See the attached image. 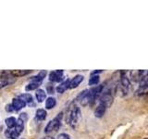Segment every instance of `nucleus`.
<instances>
[{
	"label": "nucleus",
	"instance_id": "5701e85b",
	"mask_svg": "<svg viewBox=\"0 0 148 139\" xmlns=\"http://www.w3.org/2000/svg\"><path fill=\"white\" fill-rule=\"evenodd\" d=\"M101 72H102L101 70H99V71H95V72H92L91 73V75H98V74L101 73Z\"/></svg>",
	"mask_w": 148,
	"mask_h": 139
},
{
	"label": "nucleus",
	"instance_id": "4be33fe9",
	"mask_svg": "<svg viewBox=\"0 0 148 139\" xmlns=\"http://www.w3.org/2000/svg\"><path fill=\"white\" fill-rule=\"evenodd\" d=\"M6 111H8V112H12V111H14L11 104H8V105L6 106Z\"/></svg>",
	"mask_w": 148,
	"mask_h": 139
},
{
	"label": "nucleus",
	"instance_id": "0eeeda50",
	"mask_svg": "<svg viewBox=\"0 0 148 139\" xmlns=\"http://www.w3.org/2000/svg\"><path fill=\"white\" fill-rule=\"evenodd\" d=\"M49 80L51 82H61L63 80V71H55L49 73Z\"/></svg>",
	"mask_w": 148,
	"mask_h": 139
},
{
	"label": "nucleus",
	"instance_id": "dca6fc26",
	"mask_svg": "<svg viewBox=\"0 0 148 139\" xmlns=\"http://www.w3.org/2000/svg\"><path fill=\"white\" fill-rule=\"evenodd\" d=\"M56 105H57V100L55 97L50 96L48 98L45 99V109H54Z\"/></svg>",
	"mask_w": 148,
	"mask_h": 139
},
{
	"label": "nucleus",
	"instance_id": "9b49d317",
	"mask_svg": "<svg viewBox=\"0 0 148 139\" xmlns=\"http://www.w3.org/2000/svg\"><path fill=\"white\" fill-rule=\"evenodd\" d=\"M18 98L21 99L26 105H29V106H34V97L31 94H22V95H20L18 96Z\"/></svg>",
	"mask_w": 148,
	"mask_h": 139
},
{
	"label": "nucleus",
	"instance_id": "a211bd4d",
	"mask_svg": "<svg viewBox=\"0 0 148 139\" xmlns=\"http://www.w3.org/2000/svg\"><path fill=\"white\" fill-rule=\"evenodd\" d=\"M6 136L10 139H18V137L20 136V134H18L14 129H9L6 132Z\"/></svg>",
	"mask_w": 148,
	"mask_h": 139
},
{
	"label": "nucleus",
	"instance_id": "ddd939ff",
	"mask_svg": "<svg viewBox=\"0 0 148 139\" xmlns=\"http://www.w3.org/2000/svg\"><path fill=\"white\" fill-rule=\"evenodd\" d=\"M24 122L25 120L23 119H21V117L17 120L16 126L14 127V130H15L18 134H21L23 132V130H24Z\"/></svg>",
	"mask_w": 148,
	"mask_h": 139
},
{
	"label": "nucleus",
	"instance_id": "f03ea898",
	"mask_svg": "<svg viewBox=\"0 0 148 139\" xmlns=\"http://www.w3.org/2000/svg\"><path fill=\"white\" fill-rule=\"evenodd\" d=\"M97 97L95 96V95L94 94V92L92 91V89L90 90H84L82 91L80 95H79L77 101L80 103L82 106L85 107L89 104H92Z\"/></svg>",
	"mask_w": 148,
	"mask_h": 139
},
{
	"label": "nucleus",
	"instance_id": "393cba45",
	"mask_svg": "<svg viewBox=\"0 0 148 139\" xmlns=\"http://www.w3.org/2000/svg\"><path fill=\"white\" fill-rule=\"evenodd\" d=\"M21 139H24V138H21Z\"/></svg>",
	"mask_w": 148,
	"mask_h": 139
},
{
	"label": "nucleus",
	"instance_id": "f257e3e1",
	"mask_svg": "<svg viewBox=\"0 0 148 139\" xmlns=\"http://www.w3.org/2000/svg\"><path fill=\"white\" fill-rule=\"evenodd\" d=\"M81 118H82L81 109L76 105L75 102H72V103L69 106L68 110H67L66 122L71 125L73 129H75L78 126Z\"/></svg>",
	"mask_w": 148,
	"mask_h": 139
},
{
	"label": "nucleus",
	"instance_id": "7ed1b4c3",
	"mask_svg": "<svg viewBox=\"0 0 148 139\" xmlns=\"http://www.w3.org/2000/svg\"><path fill=\"white\" fill-rule=\"evenodd\" d=\"M62 119H63V112H60L57 115V117H55L53 120H51L47 123V125H46L45 128V133H50L54 131L58 130L60 127H61Z\"/></svg>",
	"mask_w": 148,
	"mask_h": 139
},
{
	"label": "nucleus",
	"instance_id": "412c9836",
	"mask_svg": "<svg viewBox=\"0 0 148 139\" xmlns=\"http://www.w3.org/2000/svg\"><path fill=\"white\" fill-rule=\"evenodd\" d=\"M57 139H71V137L69 136L68 133H59Z\"/></svg>",
	"mask_w": 148,
	"mask_h": 139
},
{
	"label": "nucleus",
	"instance_id": "aec40b11",
	"mask_svg": "<svg viewBox=\"0 0 148 139\" xmlns=\"http://www.w3.org/2000/svg\"><path fill=\"white\" fill-rule=\"evenodd\" d=\"M40 86L39 83H34V82H31L29 83L25 87V90L26 91H32V90H37V88Z\"/></svg>",
	"mask_w": 148,
	"mask_h": 139
},
{
	"label": "nucleus",
	"instance_id": "2eb2a0df",
	"mask_svg": "<svg viewBox=\"0 0 148 139\" xmlns=\"http://www.w3.org/2000/svg\"><path fill=\"white\" fill-rule=\"evenodd\" d=\"M46 115H47V112H46V110L44 109H39L36 110L35 112V118L40 120V122H43L46 119Z\"/></svg>",
	"mask_w": 148,
	"mask_h": 139
},
{
	"label": "nucleus",
	"instance_id": "1a4fd4ad",
	"mask_svg": "<svg viewBox=\"0 0 148 139\" xmlns=\"http://www.w3.org/2000/svg\"><path fill=\"white\" fill-rule=\"evenodd\" d=\"M106 107L105 104L103 103H100L98 104V106L96 107V109L95 110V116L96 118H102L104 116V114L106 113Z\"/></svg>",
	"mask_w": 148,
	"mask_h": 139
},
{
	"label": "nucleus",
	"instance_id": "6e6552de",
	"mask_svg": "<svg viewBox=\"0 0 148 139\" xmlns=\"http://www.w3.org/2000/svg\"><path fill=\"white\" fill-rule=\"evenodd\" d=\"M11 106H12V108H13L14 110H15V111H18V110L22 109L23 108H25L26 104L21 99L18 98V97H16V98H13L12 99V104H11Z\"/></svg>",
	"mask_w": 148,
	"mask_h": 139
},
{
	"label": "nucleus",
	"instance_id": "423d86ee",
	"mask_svg": "<svg viewBox=\"0 0 148 139\" xmlns=\"http://www.w3.org/2000/svg\"><path fill=\"white\" fill-rule=\"evenodd\" d=\"M84 80V77L81 74H78L74 78H72L71 81H69V89H74V88H77L79 85H81L82 82Z\"/></svg>",
	"mask_w": 148,
	"mask_h": 139
},
{
	"label": "nucleus",
	"instance_id": "b1692460",
	"mask_svg": "<svg viewBox=\"0 0 148 139\" xmlns=\"http://www.w3.org/2000/svg\"><path fill=\"white\" fill-rule=\"evenodd\" d=\"M51 139H55V138H51Z\"/></svg>",
	"mask_w": 148,
	"mask_h": 139
},
{
	"label": "nucleus",
	"instance_id": "39448f33",
	"mask_svg": "<svg viewBox=\"0 0 148 139\" xmlns=\"http://www.w3.org/2000/svg\"><path fill=\"white\" fill-rule=\"evenodd\" d=\"M100 102L106 105V108L111 106V104L113 103V95L111 94L110 91H106L103 93V95L100 96Z\"/></svg>",
	"mask_w": 148,
	"mask_h": 139
},
{
	"label": "nucleus",
	"instance_id": "f8f14e48",
	"mask_svg": "<svg viewBox=\"0 0 148 139\" xmlns=\"http://www.w3.org/2000/svg\"><path fill=\"white\" fill-rule=\"evenodd\" d=\"M35 97L38 103H43L46 99V92L43 89H37L35 92Z\"/></svg>",
	"mask_w": 148,
	"mask_h": 139
},
{
	"label": "nucleus",
	"instance_id": "6ab92c4d",
	"mask_svg": "<svg viewBox=\"0 0 148 139\" xmlns=\"http://www.w3.org/2000/svg\"><path fill=\"white\" fill-rule=\"evenodd\" d=\"M99 81H100L99 75H91L88 83H89V85H98Z\"/></svg>",
	"mask_w": 148,
	"mask_h": 139
},
{
	"label": "nucleus",
	"instance_id": "4468645a",
	"mask_svg": "<svg viewBox=\"0 0 148 139\" xmlns=\"http://www.w3.org/2000/svg\"><path fill=\"white\" fill-rule=\"evenodd\" d=\"M31 72V71H28V70H25V71H21V70H15V71H11L9 72L10 75L15 78V77H22V76H25L27 74H29Z\"/></svg>",
	"mask_w": 148,
	"mask_h": 139
},
{
	"label": "nucleus",
	"instance_id": "9d476101",
	"mask_svg": "<svg viewBox=\"0 0 148 139\" xmlns=\"http://www.w3.org/2000/svg\"><path fill=\"white\" fill-rule=\"evenodd\" d=\"M69 81H71V80L67 79V80L61 82L59 83V85L57 86L56 90H57V92L58 93V94H63L65 91H67L68 89H69Z\"/></svg>",
	"mask_w": 148,
	"mask_h": 139
},
{
	"label": "nucleus",
	"instance_id": "f3484780",
	"mask_svg": "<svg viewBox=\"0 0 148 139\" xmlns=\"http://www.w3.org/2000/svg\"><path fill=\"white\" fill-rule=\"evenodd\" d=\"M6 125L8 129H13L16 126V122H17V119L15 117H8L5 120Z\"/></svg>",
	"mask_w": 148,
	"mask_h": 139
},
{
	"label": "nucleus",
	"instance_id": "a878e982",
	"mask_svg": "<svg viewBox=\"0 0 148 139\" xmlns=\"http://www.w3.org/2000/svg\"><path fill=\"white\" fill-rule=\"evenodd\" d=\"M145 139H147V138H145Z\"/></svg>",
	"mask_w": 148,
	"mask_h": 139
},
{
	"label": "nucleus",
	"instance_id": "20e7f679",
	"mask_svg": "<svg viewBox=\"0 0 148 139\" xmlns=\"http://www.w3.org/2000/svg\"><path fill=\"white\" fill-rule=\"evenodd\" d=\"M120 87H121V91L123 94H128V92L131 89V81L130 79L126 76V73L124 72H121V75H120Z\"/></svg>",
	"mask_w": 148,
	"mask_h": 139
}]
</instances>
